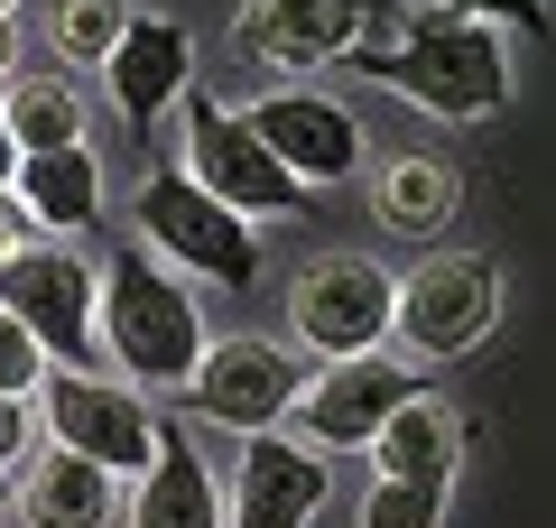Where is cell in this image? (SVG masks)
I'll return each mask as SVG.
<instances>
[{"instance_id":"7a4b0ae2","label":"cell","mask_w":556,"mask_h":528,"mask_svg":"<svg viewBox=\"0 0 556 528\" xmlns=\"http://www.w3.org/2000/svg\"><path fill=\"white\" fill-rule=\"evenodd\" d=\"M93 343L112 352L139 390H186L204 362V315L186 297V278L149 269L121 251L112 269H93Z\"/></svg>"},{"instance_id":"603a6c76","label":"cell","mask_w":556,"mask_h":528,"mask_svg":"<svg viewBox=\"0 0 556 528\" xmlns=\"http://www.w3.org/2000/svg\"><path fill=\"white\" fill-rule=\"evenodd\" d=\"M47 380V352L28 343V325L20 315H0V399H28Z\"/></svg>"},{"instance_id":"277c9868","label":"cell","mask_w":556,"mask_h":528,"mask_svg":"<svg viewBox=\"0 0 556 528\" xmlns=\"http://www.w3.org/2000/svg\"><path fill=\"white\" fill-rule=\"evenodd\" d=\"M139 232L159 241L177 269H204L214 288H232V297H251L260 269H269V260H260V232L232 214V204H214L186 167H159L149 186H139Z\"/></svg>"},{"instance_id":"f1b7e54d","label":"cell","mask_w":556,"mask_h":528,"mask_svg":"<svg viewBox=\"0 0 556 528\" xmlns=\"http://www.w3.org/2000/svg\"><path fill=\"white\" fill-rule=\"evenodd\" d=\"M10 491H20V482H10V473H0V510H10Z\"/></svg>"},{"instance_id":"cb8c5ba5","label":"cell","mask_w":556,"mask_h":528,"mask_svg":"<svg viewBox=\"0 0 556 528\" xmlns=\"http://www.w3.org/2000/svg\"><path fill=\"white\" fill-rule=\"evenodd\" d=\"M455 20H482V28H519V38H547V0H445Z\"/></svg>"},{"instance_id":"4fadbf2b","label":"cell","mask_w":556,"mask_h":528,"mask_svg":"<svg viewBox=\"0 0 556 528\" xmlns=\"http://www.w3.org/2000/svg\"><path fill=\"white\" fill-rule=\"evenodd\" d=\"M325 501V464L316 445H288V436H241V491H232V528H306Z\"/></svg>"},{"instance_id":"44dd1931","label":"cell","mask_w":556,"mask_h":528,"mask_svg":"<svg viewBox=\"0 0 556 528\" xmlns=\"http://www.w3.org/2000/svg\"><path fill=\"white\" fill-rule=\"evenodd\" d=\"M445 491L455 482H371L362 528H445Z\"/></svg>"},{"instance_id":"7402d4cb","label":"cell","mask_w":556,"mask_h":528,"mask_svg":"<svg viewBox=\"0 0 556 528\" xmlns=\"http://www.w3.org/2000/svg\"><path fill=\"white\" fill-rule=\"evenodd\" d=\"M121 20H130L121 0H65L56 47H65V56H84V65H102V56H112V38H121Z\"/></svg>"},{"instance_id":"ffe728a7","label":"cell","mask_w":556,"mask_h":528,"mask_svg":"<svg viewBox=\"0 0 556 528\" xmlns=\"http://www.w3.org/2000/svg\"><path fill=\"white\" fill-rule=\"evenodd\" d=\"M0 130L20 139V158H38V149H75V139H84V102H75V84L28 75L20 93L0 102Z\"/></svg>"},{"instance_id":"9c48e42d","label":"cell","mask_w":556,"mask_h":528,"mask_svg":"<svg viewBox=\"0 0 556 528\" xmlns=\"http://www.w3.org/2000/svg\"><path fill=\"white\" fill-rule=\"evenodd\" d=\"M417 390H427V380L371 343V352H343V362L306 372V390H298V408H288V417H298L325 454H353V445H371L380 417H390L399 399H417Z\"/></svg>"},{"instance_id":"484cf974","label":"cell","mask_w":556,"mask_h":528,"mask_svg":"<svg viewBox=\"0 0 556 528\" xmlns=\"http://www.w3.org/2000/svg\"><path fill=\"white\" fill-rule=\"evenodd\" d=\"M20 241H28V223H20V204H10V196H0V260H10V251H20Z\"/></svg>"},{"instance_id":"ac0fdd59","label":"cell","mask_w":556,"mask_h":528,"mask_svg":"<svg viewBox=\"0 0 556 528\" xmlns=\"http://www.w3.org/2000/svg\"><path fill=\"white\" fill-rule=\"evenodd\" d=\"M112 482H121V473H102V464H84V454L47 445L38 473L10 491V510H20L28 528H102V519H112Z\"/></svg>"},{"instance_id":"7c38bea8","label":"cell","mask_w":556,"mask_h":528,"mask_svg":"<svg viewBox=\"0 0 556 528\" xmlns=\"http://www.w3.org/2000/svg\"><path fill=\"white\" fill-rule=\"evenodd\" d=\"M102 84H112L130 139H149V130H159V112L195 84V38H186L177 20H159V10H130L121 38H112V56H102Z\"/></svg>"},{"instance_id":"2e32d148","label":"cell","mask_w":556,"mask_h":528,"mask_svg":"<svg viewBox=\"0 0 556 528\" xmlns=\"http://www.w3.org/2000/svg\"><path fill=\"white\" fill-rule=\"evenodd\" d=\"M362 454L380 464V482H455V464H464V417H455V399H437V390L399 399Z\"/></svg>"},{"instance_id":"8992f818","label":"cell","mask_w":556,"mask_h":528,"mask_svg":"<svg viewBox=\"0 0 556 528\" xmlns=\"http://www.w3.org/2000/svg\"><path fill=\"white\" fill-rule=\"evenodd\" d=\"M28 399H38V417H47V445L84 454V464H102V473H121V482L149 464L159 408H139L130 390H112V380H93V372H65V362H47V380H38Z\"/></svg>"},{"instance_id":"5bb4252c","label":"cell","mask_w":556,"mask_h":528,"mask_svg":"<svg viewBox=\"0 0 556 528\" xmlns=\"http://www.w3.org/2000/svg\"><path fill=\"white\" fill-rule=\"evenodd\" d=\"M130 528H223V491L214 473H204L195 436L177 427V417H159V436H149V464L130 473Z\"/></svg>"},{"instance_id":"9a60e30c","label":"cell","mask_w":556,"mask_h":528,"mask_svg":"<svg viewBox=\"0 0 556 528\" xmlns=\"http://www.w3.org/2000/svg\"><path fill=\"white\" fill-rule=\"evenodd\" d=\"M10 204H20V223H38V241H75V232H93V214H102V167H93V149H38V158H20V176H10Z\"/></svg>"},{"instance_id":"ba28073f","label":"cell","mask_w":556,"mask_h":528,"mask_svg":"<svg viewBox=\"0 0 556 528\" xmlns=\"http://www.w3.org/2000/svg\"><path fill=\"white\" fill-rule=\"evenodd\" d=\"M298 390H306V362H298V352H278V343H260V334L214 343V352L195 362V380H186L195 417H204V427H232V436H269V427H288Z\"/></svg>"},{"instance_id":"3957f363","label":"cell","mask_w":556,"mask_h":528,"mask_svg":"<svg viewBox=\"0 0 556 528\" xmlns=\"http://www.w3.org/2000/svg\"><path fill=\"white\" fill-rule=\"evenodd\" d=\"M492 325H501V269L482 251H445L427 269L390 278V334L417 362H464L492 343Z\"/></svg>"},{"instance_id":"5b68a950","label":"cell","mask_w":556,"mask_h":528,"mask_svg":"<svg viewBox=\"0 0 556 528\" xmlns=\"http://www.w3.org/2000/svg\"><path fill=\"white\" fill-rule=\"evenodd\" d=\"M0 315H20L28 343L65 372L93 362V269H84L65 241H20V251L0 260Z\"/></svg>"},{"instance_id":"f546056e","label":"cell","mask_w":556,"mask_h":528,"mask_svg":"<svg viewBox=\"0 0 556 528\" xmlns=\"http://www.w3.org/2000/svg\"><path fill=\"white\" fill-rule=\"evenodd\" d=\"M10 10H20V0H0V20H10Z\"/></svg>"},{"instance_id":"4316f807","label":"cell","mask_w":556,"mask_h":528,"mask_svg":"<svg viewBox=\"0 0 556 528\" xmlns=\"http://www.w3.org/2000/svg\"><path fill=\"white\" fill-rule=\"evenodd\" d=\"M10 176H20V139L0 130V196H10Z\"/></svg>"},{"instance_id":"30bf717a","label":"cell","mask_w":556,"mask_h":528,"mask_svg":"<svg viewBox=\"0 0 556 528\" xmlns=\"http://www.w3.org/2000/svg\"><path fill=\"white\" fill-rule=\"evenodd\" d=\"M241 121H251V139L298 176V186H343V176L362 167V121L343 112L334 93H316V84H278V93H260Z\"/></svg>"},{"instance_id":"8fae6325","label":"cell","mask_w":556,"mask_h":528,"mask_svg":"<svg viewBox=\"0 0 556 528\" xmlns=\"http://www.w3.org/2000/svg\"><path fill=\"white\" fill-rule=\"evenodd\" d=\"M380 334H390V269H371V260H316L298 278V343L316 362L371 352Z\"/></svg>"},{"instance_id":"83f0119b","label":"cell","mask_w":556,"mask_h":528,"mask_svg":"<svg viewBox=\"0 0 556 528\" xmlns=\"http://www.w3.org/2000/svg\"><path fill=\"white\" fill-rule=\"evenodd\" d=\"M10 65H20V28L0 20V75H10Z\"/></svg>"},{"instance_id":"d6986e66","label":"cell","mask_w":556,"mask_h":528,"mask_svg":"<svg viewBox=\"0 0 556 528\" xmlns=\"http://www.w3.org/2000/svg\"><path fill=\"white\" fill-rule=\"evenodd\" d=\"M455 167H437V158H399L390 176H380V223L408 241H437L445 223H455Z\"/></svg>"},{"instance_id":"d4e9b609","label":"cell","mask_w":556,"mask_h":528,"mask_svg":"<svg viewBox=\"0 0 556 528\" xmlns=\"http://www.w3.org/2000/svg\"><path fill=\"white\" fill-rule=\"evenodd\" d=\"M28 427H38V408H28V399H0V473L20 464V445H28Z\"/></svg>"},{"instance_id":"e0dca14e","label":"cell","mask_w":556,"mask_h":528,"mask_svg":"<svg viewBox=\"0 0 556 528\" xmlns=\"http://www.w3.org/2000/svg\"><path fill=\"white\" fill-rule=\"evenodd\" d=\"M241 38H251V56H278V65H334L362 38V0H260Z\"/></svg>"},{"instance_id":"6da1fadb","label":"cell","mask_w":556,"mask_h":528,"mask_svg":"<svg viewBox=\"0 0 556 528\" xmlns=\"http://www.w3.org/2000/svg\"><path fill=\"white\" fill-rule=\"evenodd\" d=\"M343 65H362L371 84L427 102L437 121H482V112H501V102H510V56H501V28L455 20V10L408 20L390 47H343Z\"/></svg>"},{"instance_id":"52a82bcc","label":"cell","mask_w":556,"mask_h":528,"mask_svg":"<svg viewBox=\"0 0 556 528\" xmlns=\"http://www.w3.org/2000/svg\"><path fill=\"white\" fill-rule=\"evenodd\" d=\"M186 176H195L214 204H232L241 223H260V214H298V204H306V186L251 139V121L223 112V102H204V93L186 102Z\"/></svg>"}]
</instances>
